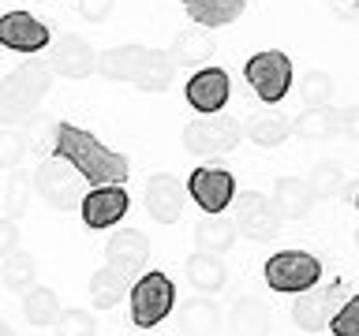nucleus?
I'll list each match as a JSON object with an SVG mask.
<instances>
[{
	"label": "nucleus",
	"instance_id": "nucleus-1",
	"mask_svg": "<svg viewBox=\"0 0 359 336\" xmlns=\"http://www.w3.org/2000/svg\"><path fill=\"white\" fill-rule=\"evenodd\" d=\"M53 157H60L86 179L90 187L97 183H128L131 176V161L128 153L109 150L97 134H90L75 123H53Z\"/></svg>",
	"mask_w": 359,
	"mask_h": 336
},
{
	"label": "nucleus",
	"instance_id": "nucleus-2",
	"mask_svg": "<svg viewBox=\"0 0 359 336\" xmlns=\"http://www.w3.org/2000/svg\"><path fill=\"white\" fill-rule=\"evenodd\" d=\"M172 49H150V45H112L97 52V75L112 83H131L142 94H165L176 78Z\"/></svg>",
	"mask_w": 359,
	"mask_h": 336
},
{
	"label": "nucleus",
	"instance_id": "nucleus-3",
	"mask_svg": "<svg viewBox=\"0 0 359 336\" xmlns=\"http://www.w3.org/2000/svg\"><path fill=\"white\" fill-rule=\"evenodd\" d=\"M53 64L49 60H22L15 71L0 78V127H19L38 116L45 94L53 90Z\"/></svg>",
	"mask_w": 359,
	"mask_h": 336
},
{
	"label": "nucleus",
	"instance_id": "nucleus-4",
	"mask_svg": "<svg viewBox=\"0 0 359 336\" xmlns=\"http://www.w3.org/2000/svg\"><path fill=\"white\" fill-rule=\"evenodd\" d=\"M128 302H131V321L139 325V329H154V325H161L168 314H172L176 284L165 273H157V269L139 273L135 284L128 288Z\"/></svg>",
	"mask_w": 359,
	"mask_h": 336
},
{
	"label": "nucleus",
	"instance_id": "nucleus-5",
	"mask_svg": "<svg viewBox=\"0 0 359 336\" xmlns=\"http://www.w3.org/2000/svg\"><path fill=\"white\" fill-rule=\"evenodd\" d=\"M243 78L258 94V101L277 105V101H285L288 90H292V60L280 49H262L243 64Z\"/></svg>",
	"mask_w": 359,
	"mask_h": 336
},
{
	"label": "nucleus",
	"instance_id": "nucleus-6",
	"mask_svg": "<svg viewBox=\"0 0 359 336\" xmlns=\"http://www.w3.org/2000/svg\"><path fill=\"white\" fill-rule=\"evenodd\" d=\"M262 276L273 291L299 295V291H307L322 280V265H318V258L307 254V251H280L262 265Z\"/></svg>",
	"mask_w": 359,
	"mask_h": 336
},
{
	"label": "nucleus",
	"instance_id": "nucleus-7",
	"mask_svg": "<svg viewBox=\"0 0 359 336\" xmlns=\"http://www.w3.org/2000/svg\"><path fill=\"white\" fill-rule=\"evenodd\" d=\"M240 120L236 116H202V120H191L184 127V150L195 153V157H221V153H232L240 146Z\"/></svg>",
	"mask_w": 359,
	"mask_h": 336
},
{
	"label": "nucleus",
	"instance_id": "nucleus-8",
	"mask_svg": "<svg viewBox=\"0 0 359 336\" xmlns=\"http://www.w3.org/2000/svg\"><path fill=\"white\" fill-rule=\"evenodd\" d=\"M30 179H34V190H38L53 209H72V206H79V198L86 195V190H83L86 179L79 176L67 161H60V157L41 161L38 168H34Z\"/></svg>",
	"mask_w": 359,
	"mask_h": 336
},
{
	"label": "nucleus",
	"instance_id": "nucleus-9",
	"mask_svg": "<svg viewBox=\"0 0 359 336\" xmlns=\"http://www.w3.org/2000/svg\"><path fill=\"white\" fill-rule=\"evenodd\" d=\"M232 220L236 228H240V235H247V239L255 243H269L277 239L280 232V217L273 209V202H269L262 190H243V195L232 198Z\"/></svg>",
	"mask_w": 359,
	"mask_h": 336
},
{
	"label": "nucleus",
	"instance_id": "nucleus-10",
	"mask_svg": "<svg viewBox=\"0 0 359 336\" xmlns=\"http://www.w3.org/2000/svg\"><path fill=\"white\" fill-rule=\"evenodd\" d=\"M128 209H131V195L123 183H97L79 198V217H83V224L94 232L120 224L128 217Z\"/></svg>",
	"mask_w": 359,
	"mask_h": 336
},
{
	"label": "nucleus",
	"instance_id": "nucleus-11",
	"mask_svg": "<svg viewBox=\"0 0 359 336\" xmlns=\"http://www.w3.org/2000/svg\"><path fill=\"white\" fill-rule=\"evenodd\" d=\"M187 195L191 202H195L198 209H206V213H224L232 206V198H236V179L229 168H210V164H202L195 168V172L187 176Z\"/></svg>",
	"mask_w": 359,
	"mask_h": 336
},
{
	"label": "nucleus",
	"instance_id": "nucleus-12",
	"mask_svg": "<svg viewBox=\"0 0 359 336\" xmlns=\"http://www.w3.org/2000/svg\"><path fill=\"white\" fill-rule=\"evenodd\" d=\"M53 34L41 19H34L30 11H4L0 15V49H11V52H41L49 49Z\"/></svg>",
	"mask_w": 359,
	"mask_h": 336
},
{
	"label": "nucleus",
	"instance_id": "nucleus-13",
	"mask_svg": "<svg viewBox=\"0 0 359 336\" xmlns=\"http://www.w3.org/2000/svg\"><path fill=\"white\" fill-rule=\"evenodd\" d=\"M146 262H150V239L139 228H120L116 235H109V243H105L109 269H116V273H123L135 284V276L146 269Z\"/></svg>",
	"mask_w": 359,
	"mask_h": 336
},
{
	"label": "nucleus",
	"instance_id": "nucleus-14",
	"mask_svg": "<svg viewBox=\"0 0 359 336\" xmlns=\"http://www.w3.org/2000/svg\"><path fill=\"white\" fill-rule=\"evenodd\" d=\"M184 183L172 176V172H157L146 179V190H142V202H146V213L157 220V224H176L184 217Z\"/></svg>",
	"mask_w": 359,
	"mask_h": 336
},
{
	"label": "nucleus",
	"instance_id": "nucleus-15",
	"mask_svg": "<svg viewBox=\"0 0 359 336\" xmlns=\"http://www.w3.org/2000/svg\"><path fill=\"white\" fill-rule=\"evenodd\" d=\"M184 97L198 116H213V112H221L229 105V75H224L221 67H198V71L187 78Z\"/></svg>",
	"mask_w": 359,
	"mask_h": 336
},
{
	"label": "nucleus",
	"instance_id": "nucleus-16",
	"mask_svg": "<svg viewBox=\"0 0 359 336\" xmlns=\"http://www.w3.org/2000/svg\"><path fill=\"white\" fill-rule=\"evenodd\" d=\"M337 307H341V288H307L299 291V299L292 302V321L299 325L303 332H318L330 325V318L337 314Z\"/></svg>",
	"mask_w": 359,
	"mask_h": 336
},
{
	"label": "nucleus",
	"instance_id": "nucleus-17",
	"mask_svg": "<svg viewBox=\"0 0 359 336\" xmlns=\"http://www.w3.org/2000/svg\"><path fill=\"white\" fill-rule=\"evenodd\" d=\"M49 64H53V75H60V78H86V75L97 71V52L90 49L86 38L64 34V38L56 41Z\"/></svg>",
	"mask_w": 359,
	"mask_h": 336
},
{
	"label": "nucleus",
	"instance_id": "nucleus-18",
	"mask_svg": "<svg viewBox=\"0 0 359 336\" xmlns=\"http://www.w3.org/2000/svg\"><path fill=\"white\" fill-rule=\"evenodd\" d=\"M314 190L307 179H299V176H280L277 183H273V209H277V217L280 220H303L307 213L314 209Z\"/></svg>",
	"mask_w": 359,
	"mask_h": 336
},
{
	"label": "nucleus",
	"instance_id": "nucleus-19",
	"mask_svg": "<svg viewBox=\"0 0 359 336\" xmlns=\"http://www.w3.org/2000/svg\"><path fill=\"white\" fill-rule=\"evenodd\" d=\"M236 235H240V228H236L232 217H224V213H206L198 224H195V246L206 254H229L236 246Z\"/></svg>",
	"mask_w": 359,
	"mask_h": 336
},
{
	"label": "nucleus",
	"instance_id": "nucleus-20",
	"mask_svg": "<svg viewBox=\"0 0 359 336\" xmlns=\"http://www.w3.org/2000/svg\"><path fill=\"white\" fill-rule=\"evenodd\" d=\"M187 11V19L195 27H206V30H217V27H229L247 11V0H180Z\"/></svg>",
	"mask_w": 359,
	"mask_h": 336
},
{
	"label": "nucleus",
	"instance_id": "nucleus-21",
	"mask_svg": "<svg viewBox=\"0 0 359 336\" xmlns=\"http://www.w3.org/2000/svg\"><path fill=\"white\" fill-rule=\"evenodd\" d=\"M240 131L251 142L269 146V150H273V146H280L296 127H292V116H280V112H251V116L243 120Z\"/></svg>",
	"mask_w": 359,
	"mask_h": 336
},
{
	"label": "nucleus",
	"instance_id": "nucleus-22",
	"mask_svg": "<svg viewBox=\"0 0 359 336\" xmlns=\"http://www.w3.org/2000/svg\"><path fill=\"white\" fill-rule=\"evenodd\" d=\"M232 336H269V307L262 299H236V307L229 314Z\"/></svg>",
	"mask_w": 359,
	"mask_h": 336
},
{
	"label": "nucleus",
	"instance_id": "nucleus-23",
	"mask_svg": "<svg viewBox=\"0 0 359 336\" xmlns=\"http://www.w3.org/2000/svg\"><path fill=\"white\" fill-rule=\"evenodd\" d=\"M187 280L202 291V295H213V291H221V288H224L229 273H224V262H221L217 254L195 251V254L187 258Z\"/></svg>",
	"mask_w": 359,
	"mask_h": 336
},
{
	"label": "nucleus",
	"instance_id": "nucleus-24",
	"mask_svg": "<svg viewBox=\"0 0 359 336\" xmlns=\"http://www.w3.org/2000/svg\"><path fill=\"white\" fill-rule=\"evenodd\" d=\"M221 325V310L213 299H187L180 307V332L184 336H213Z\"/></svg>",
	"mask_w": 359,
	"mask_h": 336
},
{
	"label": "nucleus",
	"instance_id": "nucleus-25",
	"mask_svg": "<svg viewBox=\"0 0 359 336\" xmlns=\"http://www.w3.org/2000/svg\"><path fill=\"white\" fill-rule=\"evenodd\" d=\"M292 127H296L303 139H314V142L333 139V134H341V108H333V105H314V108H307V112H299V116L292 120Z\"/></svg>",
	"mask_w": 359,
	"mask_h": 336
},
{
	"label": "nucleus",
	"instance_id": "nucleus-26",
	"mask_svg": "<svg viewBox=\"0 0 359 336\" xmlns=\"http://www.w3.org/2000/svg\"><path fill=\"white\" fill-rule=\"evenodd\" d=\"M128 288H131V280L116 273V269H97L94 276H90V307L94 310H112L116 302L128 295Z\"/></svg>",
	"mask_w": 359,
	"mask_h": 336
},
{
	"label": "nucleus",
	"instance_id": "nucleus-27",
	"mask_svg": "<svg viewBox=\"0 0 359 336\" xmlns=\"http://www.w3.org/2000/svg\"><path fill=\"white\" fill-rule=\"evenodd\" d=\"M22 318L38 329H49V325L60 318V299H56L53 288H41V284H30L22 291Z\"/></svg>",
	"mask_w": 359,
	"mask_h": 336
},
{
	"label": "nucleus",
	"instance_id": "nucleus-28",
	"mask_svg": "<svg viewBox=\"0 0 359 336\" xmlns=\"http://www.w3.org/2000/svg\"><path fill=\"white\" fill-rule=\"evenodd\" d=\"M168 49H172L176 64H206L213 56V49H217V38H213L206 27L202 30H180Z\"/></svg>",
	"mask_w": 359,
	"mask_h": 336
},
{
	"label": "nucleus",
	"instance_id": "nucleus-29",
	"mask_svg": "<svg viewBox=\"0 0 359 336\" xmlns=\"http://www.w3.org/2000/svg\"><path fill=\"white\" fill-rule=\"evenodd\" d=\"M34 276H38V262H34L30 251H11L8 258H0V280H4V288L22 295L34 284Z\"/></svg>",
	"mask_w": 359,
	"mask_h": 336
},
{
	"label": "nucleus",
	"instance_id": "nucleus-30",
	"mask_svg": "<svg viewBox=\"0 0 359 336\" xmlns=\"http://www.w3.org/2000/svg\"><path fill=\"white\" fill-rule=\"evenodd\" d=\"M53 329H56V336H97V321L90 310L72 307V310H60V318L53 321Z\"/></svg>",
	"mask_w": 359,
	"mask_h": 336
},
{
	"label": "nucleus",
	"instance_id": "nucleus-31",
	"mask_svg": "<svg viewBox=\"0 0 359 336\" xmlns=\"http://www.w3.org/2000/svg\"><path fill=\"white\" fill-rule=\"evenodd\" d=\"M299 97H303V105L314 108V105H330V97H333V78L325 75V71H307L299 78Z\"/></svg>",
	"mask_w": 359,
	"mask_h": 336
},
{
	"label": "nucleus",
	"instance_id": "nucleus-32",
	"mask_svg": "<svg viewBox=\"0 0 359 336\" xmlns=\"http://www.w3.org/2000/svg\"><path fill=\"white\" fill-rule=\"evenodd\" d=\"M30 187H34V179L27 172H15L8 179V195H4V209H8V217L11 220H19L22 213L30 209Z\"/></svg>",
	"mask_w": 359,
	"mask_h": 336
},
{
	"label": "nucleus",
	"instance_id": "nucleus-33",
	"mask_svg": "<svg viewBox=\"0 0 359 336\" xmlns=\"http://www.w3.org/2000/svg\"><path fill=\"white\" fill-rule=\"evenodd\" d=\"M311 190L314 195H322V198H330V195H341V187H344V172H341V164H333V161H322L318 168L311 172Z\"/></svg>",
	"mask_w": 359,
	"mask_h": 336
},
{
	"label": "nucleus",
	"instance_id": "nucleus-34",
	"mask_svg": "<svg viewBox=\"0 0 359 336\" xmlns=\"http://www.w3.org/2000/svg\"><path fill=\"white\" fill-rule=\"evenodd\" d=\"M27 150H30L27 134L15 127H0V168H15Z\"/></svg>",
	"mask_w": 359,
	"mask_h": 336
},
{
	"label": "nucleus",
	"instance_id": "nucleus-35",
	"mask_svg": "<svg viewBox=\"0 0 359 336\" xmlns=\"http://www.w3.org/2000/svg\"><path fill=\"white\" fill-rule=\"evenodd\" d=\"M333 336H359V295H352L344 307H337V314L330 318Z\"/></svg>",
	"mask_w": 359,
	"mask_h": 336
},
{
	"label": "nucleus",
	"instance_id": "nucleus-36",
	"mask_svg": "<svg viewBox=\"0 0 359 336\" xmlns=\"http://www.w3.org/2000/svg\"><path fill=\"white\" fill-rule=\"evenodd\" d=\"M116 8V0H79V15L86 22H105Z\"/></svg>",
	"mask_w": 359,
	"mask_h": 336
},
{
	"label": "nucleus",
	"instance_id": "nucleus-37",
	"mask_svg": "<svg viewBox=\"0 0 359 336\" xmlns=\"http://www.w3.org/2000/svg\"><path fill=\"white\" fill-rule=\"evenodd\" d=\"M11 251H19V224L11 217H0V258H8Z\"/></svg>",
	"mask_w": 359,
	"mask_h": 336
},
{
	"label": "nucleus",
	"instance_id": "nucleus-38",
	"mask_svg": "<svg viewBox=\"0 0 359 336\" xmlns=\"http://www.w3.org/2000/svg\"><path fill=\"white\" fill-rule=\"evenodd\" d=\"M341 134H348V139L359 142V105L341 108Z\"/></svg>",
	"mask_w": 359,
	"mask_h": 336
},
{
	"label": "nucleus",
	"instance_id": "nucleus-39",
	"mask_svg": "<svg viewBox=\"0 0 359 336\" xmlns=\"http://www.w3.org/2000/svg\"><path fill=\"white\" fill-rule=\"evenodd\" d=\"M0 336H15V329H11V325H8L4 318H0Z\"/></svg>",
	"mask_w": 359,
	"mask_h": 336
},
{
	"label": "nucleus",
	"instance_id": "nucleus-40",
	"mask_svg": "<svg viewBox=\"0 0 359 336\" xmlns=\"http://www.w3.org/2000/svg\"><path fill=\"white\" fill-rule=\"evenodd\" d=\"M352 11H355V15H359V0H352Z\"/></svg>",
	"mask_w": 359,
	"mask_h": 336
},
{
	"label": "nucleus",
	"instance_id": "nucleus-41",
	"mask_svg": "<svg viewBox=\"0 0 359 336\" xmlns=\"http://www.w3.org/2000/svg\"><path fill=\"white\" fill-rule=\"evenodd\" d=\"M355 243H359V228H355Z\"/></svg>",
	"mask_w": 359,
	"mask_h": 336
},
{
	"label": "nucleus",
	"instance_id": "nucleus-42",
	"mask_svg": "<svg viewBox=\"0 0 359 336\" xmlns=\"http://www.w3.org/2000/svg\"><path fill=\"white\" fill-rule=\"evenodd\" d=\"M355 209H359V195H355Z\"/></svg>",
	"mask_w": 359,
	"mask_h": 336
}]
</instances>
